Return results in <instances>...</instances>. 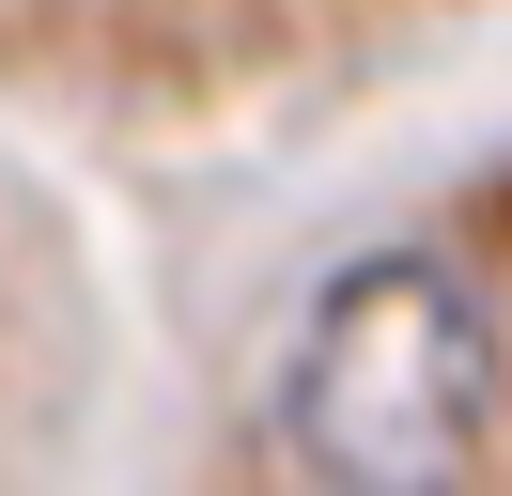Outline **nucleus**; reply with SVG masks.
Wrapping results in <instances>:
<instances>
[{
  "label": "nucleus",
  "instance_id": "obj_1",
  "mask_svg": "<svg viewBox=\"0 0 512 496\" xmlns=\"http://www.w3.org/2000/svg\"><path fill=\"white\" fill-rule=\"evenodd\" d=\"M280 450L342 496H435L497 450V326L450 264H342L280 388Z\"/></svg>",
  "mask_w": 512,
  "mask_h": 496
}]
</instances>
